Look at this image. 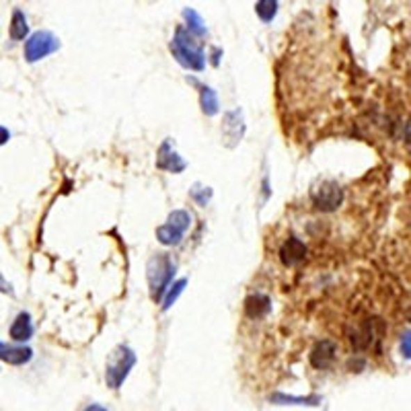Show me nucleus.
Here are the masks:
<instances>
[{
  "label": "nucleus",
  "mask_w": 411,
  "mask_h": 411,
  "mask_svg": "<svg viewBox=\"0 0 411 411\" xmlns=\"http://www.w3.org/2000/svg\"><path fill=\"white\" fill-rule=\"evenodd\" d=\"M173 274H175V266L173 261L169 259V255L165 253H159L154 255L150 261H148V268H146V277H148V286H150V296L152 300H165V292L167 288H171V280H173Z\"/></svg>",
  "instance_id": "1"
},
{
  "label": "nucleus",
  "mask_w": 411,
  "mask_h": 411,
  "mask_svg": "<svg viewBox=\"0 0 411 411\" xmlns=\"http://www.w3.org/2000/svg\"><path fill=\"white\" fill-rule=\"evenodd\" d=\"M171 51L175 54V58L182 62L185 68L204 70V66H206L204 51H202L200 44L195 42V35L189 29H185V27H179L175 31V40L171 44Z\"/></svg>",
  "instance_id": "2"
},
{
  "label": "nucleus",
  "mask_w": 411,
  "mask_h": 411,
  "mask_svg": "<svg viewBox=\"0 0 411 411\" xmlns=\"http://www.w3.org/2000/svg\"><path fill=\"white\" fill-rule=\"evenodd\" d=\"M136 364V354L134 350H130L128 346H118L107 360L105 368V380L109 389H120L122 382L128 378L130 370Z\"/></svg>",
  "instance_id": "3"
},
{
  "label": "nucleus",
  "mask_w": 411,
  "mask_h": 411,
  "mask_svg": "<svg viewBox=\"0 0 411 411\" xmlns=\"http://www.w3.org/2000/svg\"><path fill=\"white\" fill-rule=\"evenodd\" d=\"M311 200L321 212H335L344 202V189L337 182H321L311 189Z\"/></svg>",
  "instance_id": "4"
},
{
  "label": "nucleus",
  "mask_w": 411,
  "mask_h": 411,
  "mask_svg": "<svg viewBox=\"0 0 411 411\" xmlns=\"http://www.w3.org/2000/svg\"><path fill=\"white\" fill-rule=\"evenodd\" d=\"M58 47H60V42L56 35H51L49 31H38L25 42V58L27 62H38L49 54H54Z\"/></svg>",
  "instance_id": "5"
},
{
  "label": "nucleus",
  "mask_w": 411,
  "mask_h": 411,
  "mask_svg": "<svg viewBox=\"0 0 411 411\" xmlns=\"http://www.w3.org/2000/svg\"><path fill=\"white\" fill-rule=\"evenodd\" d=\"M382 323L378 319H366L364 323L356 325L350 333H348V339L352 344L354 350H368L372 348L374 339H378V333L382 331Z\"/></svg>",
  "instance_id": "6"
},
{
  "label": "nucleus",
  "mask_w": 411,
  "mask_h": 411,
  "mask_svg": "<svg viewBox=\"0 0 411 411\" xmlns=\"http://www.w3.org/2000/svg\"><path fill=\"white\" fill-rule=\"evenodd\" d=\"M335 356H337V346H335V341H331V339H321L315 344V348L311 350V364L315 366V368H319V370H325V368H329V366L335 362Z\"/></svg>",
  "instance_id": "7"
},
{
  "label": "nucleus",
  "mask_w": 411,
  "mask_h": 411,
  "mask_svg": "<svg viewBox=\"0 0 411 411\" xmlns=\"http://www.w3.org/2000/svg\"><path fill=\"white\" fill-rule=\"evenodd\" d=\"M305 257H307V245L300 239L290 236L288 241L282 243V247H280V259H282L284 266H296V264L305 261Z\"/></svg>",
  "instance_id": "8"
},
{
  "label": "nucleus",
  "mask_w": 411,
  "mask_h": 411,
  "mask_svg": "<svg viewBox=\"0 0 411 411\" xmlns=\"http://www.w3.org/2000/svg\"><path fill=\"white\" fill-rule=\"evenodd\" d=\"M156 165L165 171H171V173H182L185 169V161L179 159V154L175 150H171L169 142H165L159 150V159H156Z\"/></svg>",
  "instance_id": "9"
},
{
  "label": "nucleus",
  "mask_w": 411,
  "mask_h": 411,
  "mask_svg": "<svg viewBox=\"0 0 411 411\" xmlns=\"http://www.w3.org/2000/svg\"><path fill=\"white\" fill-rule=\"evenodd\" d=\"M270 309H272V303H270V298H268L266 294H261V292L251 294V296L245 300V313H247V317H251V319H261V317H266V315L270 313Z\"/></svg>",
  "instance_id": "10"
},
{
  "label": "nucleus",
  "mask_w": 411,
  "mask_h": 411,
  "mask_svg": "<svg viewBox=\"0 0 411 411\" xmlns=\"http://www.w3.org/2000/svg\"><path fill=\"white\" fill-rule=\"evenodd\" d=\"M31 350L29 348H23V346H8V344H2L0 346V358L2 362L13 366H21L25 362L31 360Z\"/></svg>",
  "instance_id": "11"
},
{
  "label": "nucleus",
  "mask_w": 411,
  "mask_h": 411,
  "mask_svg": "<svg viewBox=\"0 0 411 411\" xmlns=\"http://www.w3.org/2000/svg\"><path fill=\"white\" fill-rule=\"evenodd\" d=\"M8 333H10V337H13L15 341H27V339L33 335V325H31L29 313H19V315L15 317V321H13Z\"/></svg>",
  "instance_id": "12"
},
{
  "label": "nucleus",
  "mask_w": 411,
  "mask_h": 411,
  "mask_svg": "<svg viewBox=\"0 0 411 411\" xmlns=\"http://www.w3.org/2000/svg\"><path fill=\"white\" fill-rule=\"evenodd\" d=\"M8 31H10V38L13 40H25V35L29 33V25H27V19H25V15H23V10H15L13 13V19H10V27H8Z\"/></svg>",
  "instance_id": "13"
},
{
  "label": "nucleus",
  "mask_w": 411,
  "mask_h": 411,
  "mask_svg": "<svg viewBox=\"0 0 411 411\" xmlns=\"http://www.w3.org/2000/svg\"><path fill=\"white\" fill-rule=\"evenodd\" d=\"M156 239L163 243V245H179L183 239L182 230H177L171 225H163L156 229Z\"/></svg>",
  "instance_id": "14"
},
{
  "label": "nucleus",
  "mask_w": 411,
  "mask_h": 411,
  "mask_svg": "<svg viewBox=\"0 0 411 411\" xmlns=\"http://www.w3.org/2000/svg\"><path fill=\"white\" fill-rule=\"evenodd\" d=\"M202 109L206 115H216L218 113V97L210 87H202Z\"/></svg>",
  "instance_id": "15"
},
{
  "label": "nucleus",
  "mask_w": 411,
  "mask_h": 411,
  "mask_svg": "<svg viewBox=\"0 0 411 411\" xmlns=\"http://www.w3.org/2000/svg\"><path fill=\"white\" fill-rule=\"evenodd\" d=\"M183 17L187 19V27H189V31L193 33V35H206V25H204V21L200 19V15L193 10V8H185L183 10Z\"/></svg>",
  "instance_id": "16"
},
{
  "label": "nucleus",
  "mask_w": 411,
  "mask_h": 411,
  "mask_svg": "<svg viewBox=\"0 0 411 411\" xmlns=\"http://www.w3.org/2000/svg\"><path fill=\"white\" fill-rule=\"evenodd\" d=\"M255 13L259 15V19L264 23H270L277 13V2H272V0H259L255 2Z\"/></svg>",
  "instance_id": "17"
},
{
  "label": "nucleus",
  "mask_w": 411,
  "mask_h": 411,
  "mask_svg": "<svg viewBox=\"0 0 411 411\" xmlns=\"http://www.w3.org/2000/svg\"><path fill=\"white\" fill-rule=\"evenodd\" d=\"M167 225H171V227H175L177 230L185 232V230L191 227V216L185 210H175V212L169 214V223Z\"/></svg>",
  "instance_id": "18"
},
{
  "label": "nucleus",
  "mask_w": 411,
  "mask_h": 411,
  "mask_svg": "<svg viewBox=\"0 0 411 411\" xmlns=\"http://www.w3.org/2000/svg\"><path fill=\"white\" fill-rule=\"evenodd\" d=\"M185 284H187V280H179V282H175V284L171 286V290L167 292V296H165V300H163V309H165V311H167V309H171V307H173V303L179 298V294L183 292Z\"/></svg>",
  "instance_id": "19"
},
{
  "label": "nucleus",
  "mask_w": 411,
  "mask_h": 411,
  "mask_svg": "<svg viewBox=\"0 0 411 411\" xmlns=\"http://www.w3.org/2000/svg\"><path fill=\"white\" fill-rule=\"evenodd\" d=\"M202 187L200 185H195L193 189H191V198L200 204V206H206L208 204V200L212 198V189L210 187H204V191H200Z\"/></svg>",
  "instance_id": "20"
},
{
  "label": "nucleus",
  "mask_w": 411,
  "mask_h": 411,
  "mask_svg": "<svg viewBox=\"0 0 411 411\" xmlns=\"http://www.w3.org/2000/svg\"><path fill=\"white\" fill-rule=\"evenodd\" d=\"M401 354L405 358H411V331H408L401 339Z\"/></svg>",
  "instance_id": "21"
},
{
  "label": "nucleus",
  "mask_w": 411,
  "mask_h": 411,
  "mask_svg": "<svg viewBox=\"0 0 411 411\" xmlns=\"http://www.w3.org/2000/svg\"><path fill=\"white\" fill-rule=\"evenodd\" d=\"M403 136H405V142L411 144V118L408 120V124H405V130H403Z\"/></svg>",
  "instance_id": "22"
},
{
  "label": "nucleus",
  "mask_w": 411,
  "mask_h": 411,
  "mask_svg": "<svg viewBox=\"0 0 411 411\" xmlns=\"http://www.w3.org/2000/svg\"><path fill=\"white\" fill-rule=\"evenodd\" d=\"M85 411H107L105 408H101V405H89Z\"/></svg>",
  "instance_id": "23"
},
{
  "label": "nucleus",
  "mask_w": 411,
  "mask_h": 411,
  "mask_svg": "<svg viewBox=\"0 0 411 411\" xmlns=\"http://www.w3.org/2000/svg\"><path fill=\"white\" fill-rule=\"evenodd\" d=\"M6 142V128H2V144Z\"/></svg>",
  "instance_id": "24"
},
{
  "label": "nucleus",
  "mask_w": 411,
  "mask_h": 411,
  "mask_svg": "<svg viewBox=\"0 0 411 411\" xmlns=\"http://www.w3.org/2000/svg\"><path fill=\"white\" fill-rule=\"evenodd\" d=\"M410 321H411V311H410Z\"/></svg>",
  "instance_id": "25"
}]
</instances>
